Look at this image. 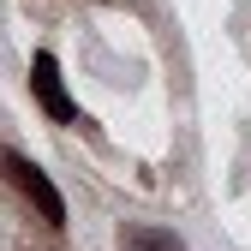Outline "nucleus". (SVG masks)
<instances>
[{"mask_svg":"<svg viewBox=\"0 0 251 251\" xmlns=\"http://www.w3.org/2000/svg\"><path fill=\"white\" fill-rule=\"evenodd\" d=\"M120 251H192V245L174 239L168 227H144V222H132V227H120Z\"/></svg>","mask_w":251,"mask_h":251,"instance_id":"obj_3","label":"nucleus"},{"mask_svg":"<svg viewBox=\"0 0 251 251\" xmlns=\"http://www.w3.org/2000/svg\"><path fill=\"white\" fill-rule=\"evenodd\" d=\"M0 168H6V179L18 185L30 203H36V215H42L48 227H66V203H60V192L48 185V174H42L36 162H24V155H12V150H6V155H0Z\"/></svg>","mask_w":251,"mask_h":251,"instance_id":"obj_1","label":"nucleus"},{"mask_svg":"<svg viewBox=\"0 0 251 251\" xmlns=\"http://www.w3.org/2000/svg\"><path fill=\"white\" fill-rule=\"evenodd\" d=\"M30 90H36V102L54 120H78V102L66 96V84H60V60L54 54H36V60H30Z\"/></svg>","mask_w":251,"mask_h":251,"instance_id":"obj_2","label":"nucleus"}]
</instances>
